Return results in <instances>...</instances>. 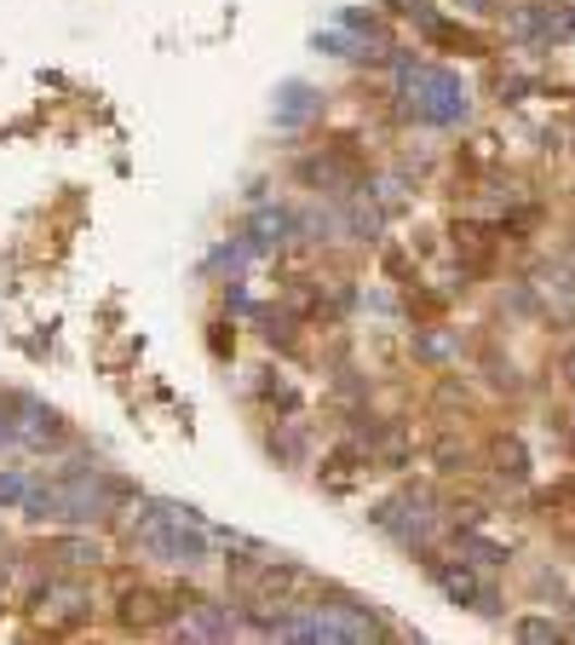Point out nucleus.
I'll return each instance as SVG.
<instances>
[{
	"label": "nucleus",
	"instance_id": "nucleus-7",
	"mask_svg": "<svg viewBox=\"0 0 575 645\" xmlns=\"http://www.w3.org/2000/svg\"><path fill=\"white\" fill-rule=\"evenodd\" d=\"M455 541H461V553H472L478 564H489V571L506 564V548H496V541H484V536H455Z\"/></svg>",
	"mask_w": 575,
	"mask_h": 645
},
{
	"label": "nucleus",
	"instance_id": "nucleus-10",
	"mask_svg": "<svg viewBox=\"0 0 575 645\" xmlns=\"http://www.w3.org/2000/svg\"><path fill=\"white\" fill-rule=\"evenodd\" d=\"M24 496H29V478H17V473L0 478V501H17V508H24Z\"/></svg>",
	"mask_w": 575,
	"mask_h": 645
},
{
	"label": "nucleus",
	"instance_id": "nucleus-5",
	"mask_svg": "<svg viewBox=\"0 0 575 645\" xmlns=\"http://www.w3.org/2000/svg\"><path fill=\"white\" fill-rule=\"evenodd\" d=\"M431 576H438V582H443V588L455 594V599H472L478 611H496V594H489L484 582H472V571H449V564H438V559H431Z\"/></svg>",
	"mask_w": 575,
	"mask_h": 645
},
{
	"label": "nucleus",
	"instance_id": "nucleus-9",
	"mask_svg": "<svg viewBox=\"0 0 575 645\" xmlns=\"http://www.w3.org/2000/svg\"><path fill=\"white\" fill-rule=\"evenodd\" d=\"M496 461H501L506 478H524V450H518V438H501V443H496Z\"/></svg>",
	"mask_w": 575,
	"mask_h": 645
},
{
	"label": "nucleus",
	"instance_id": "nucleus-1",
	"mask_svg": "<svg viewBox=\"0 0 575 645\" xmlns=\"http://www.w3.org/2000/svg\"><path fill=\"white\" fill-rule=\"evenodd\" d=\"M133 548L150 553V559H168V564L196 571V564L208 559V531L196 524L191 508H156L144 524H133Z\"/></svg>",
	"mask_w": 575,
	"mask_h": 645
},
{
	"label": "nucleus",
	"instance_id": "nucleus-6",
	"mask_svg": "<svg viewBox=\"0 0 575 645\" xmlns=\"http://www.w3.org/2000/svg\"><path fill=\"white\" fill-rule=\"evenodd\" d=\"M317 110V98H311V87H288V105L277 110V121H282V127H299V121L305 115H311Z\"/></svg>",
	"mask_w": 575,
	"mask_h": 645
},
{
	"label": "nucleus",
	"instance_id": "nucleus-8",
	"mask_svg": "<svg viewBox=\"0 0 575 645\" xmlns=\"http://www.w3.org/2000/svg\"><path fill=\"white\" fill-rule=\"evenodd\" d=\"M58 559H64V564H75V571H81V564H98V541H87V536H75V541H58V548H52Z\"/></svg>",
	"mask_w": 575,
	"mask_h": 645
},
{
	"label": "nucleus",
	"instance_id": "nucleus-11",
	"mask_svg": "<svg viewBox=\"0 0 575 645\" xmlns=\"http://www.w3.org/2000/svg\"><path fill=\"white\" fill-rule=\"evenodd\" d=\"M524 640H559V629L552 622H524Z\"/></svg>",
	"mask_w": 575,
	"mask_h": 645
},
{
	"label": "nucleus",
	"instance_id": "nucleus-4",
	"mask_svg": "<svg viewBox=\"0 0 575 645\" xmlns=\"http://www.w3.org/2000/svg\"><path fill=\"white\" fill-rule=\"evenodd\" d=\"M305 179L322 185V191H352L357 185V168L345 156H311V161H305Z\"/></svg>",
	"mask_w": 575,
	"mask_h": 645
},
{
	"label": "nucleus",
	"instance_id": "nucleus-3",
	"mask_svg": "<svg viewBox=\"0 0 575 645\" xmlns=\"http://www.w3.org/2000/svg\"><path fill=\"white\" fill-rule=\"evenodd\" d=\"M121 605H127V611H121V622H127V629H156V622L173 617V605L161 599L156 588H138V594H127Z\"/></svg>",
	"mask_w": 575,
	"mask_h": 645
},
{
	"label": "nucleus",
	"instance_id": "nucleus-12",
	"mask_svg": "<svg viewBox=\"0 0 575 645\" xmlns=\"http://www.w3.org/2000/svg\"><path fill=\"white\" fill-rule=\"evenodd\" d=\"M564 375H570V387H575V352L564 357Z\"/></svg>",
	"mask_w": 575,
	"mask_h": 645
},
{
	"label": "nucleus",
	"instance_id": "nucleus-2",
	"mask_svg": "<svg viewBox=\"0 0 575 645\" xmlns=\"http://www.w3.org/2000/svg\"><path fill=\"white\" fill-rule=\"evenodd\" d=\"M415 115H426V121H455V115H466V87L455 75H443V70H420L415 75Z\"/></svg>",
	"mask_w": 575,
	"mask_h": 645
}]
</instances>
